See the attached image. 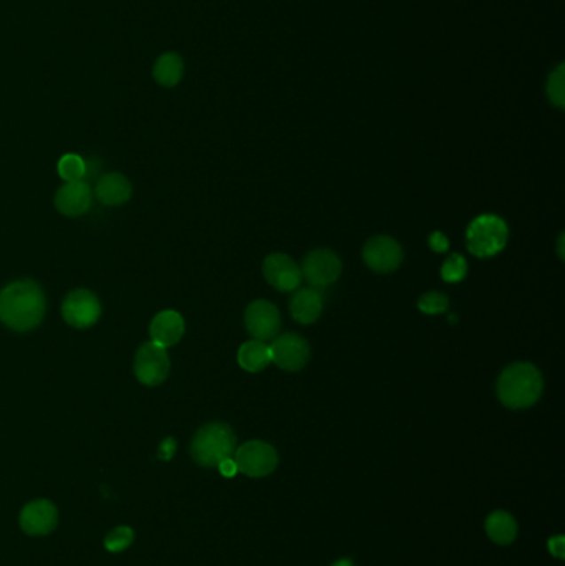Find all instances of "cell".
<instances>
[{"mask_svg":"<svg viewBox=\"0 0 565 566\" xmlns=\"http://www.w3.org/2000/svg\"><path fill=\"white\" fill-rule=\"evenodd\" d=\"M59 174L67 182L83 181L89 174L87 161L78 154H65L59 161Z\"/></svg>","mask_w":565,"mask_h":566,"instance_id":"obj_21","label":"cell"},{"mask_svg":"<svg viewBox=\"0 0 565 566\" xmlns=\"http://www.w3.org/2000/svg\"><path fill=\"white\" fill-rule=\"evenodd\" d=\"M544 381L539 369L530 363L507 366L498 381V396L511 409H526L539 401Z\"/></svg>","mask_w":565,"mask_h":566,"instance_id":"obj_2","label":"cell"},{"mask_svg":"<svg viewBox=\"0 0 565 566\" xmlns=\"http://www.w3.org/2000/svg\"><path fill=\"white\" fill-rule=\"evenodd\" d=\"M131 192H133L131 182L123 174H118V173H110L106 176L100 177L95 188L97 199L101 204L112 205V207L129 201Z\"/></svg>","mask_w":565,"mask_h":566,"instance_id":"obj_17","label":"cell"},{"mask_svg":"<svg viewBox=\"0 0 565 566\" xmlns=\"http://www.w3.org/2000/svg\"><path fill=\"white\" fill-rule=\"evenodd\" d=\"M272 363L286 371H299L309 363L310 348L309 343L295 333H286L282 337H277L272 346Z\"/></svg>","mask_w":565,"mask_h":566,"instance_id":"obj_10","label":"cell"},{"mask_svg":"<svg viewBox=\"0 0 565 566\" xmlns=\"http://www.w3.org/2000/svg\"><path fill=\"white\" fill-rule=\"evenodd\" d=\"M418 308L427 314H444L450 308V300L441 291H429L420 299Z\"/></svg>","mask_w":565,"mask_h":566,"instance_id":"obj_23","label":"cell"},{"mask_svg":"<svg viewBox=\"0 0 565 566\" xmlns=\"http://www.w3.org/2000/svg\"><path fill=\"white\" fill-rule=\"evenodd\" d=\"M450 322H451V323H454V322H456V314H451V316H450Z\"/></svg>","mask_w":565,"mask_h":566,"instance_id":"obj_32","label":"cell"},{"mask_svg":"<svg viewBox=\"0 0 565 566\" xmlns=\"http://www.w3.org/2000/svg\"><path fill=\"white\" fill-rule=\"evenodd\" d=\"M45 314V295L34 280H17L0 291V322L13 331H28Z\"/></svg>","mask_w":565,"mask_h":566,"instance_id":"obj_1","label":"cell"},{"mask_svg":"<svg viewBox=\"0 0 565 566\" xmlns=\"http://www.w3.org/2000/svg\"><path fill=\"white\" fill-rule=\"evenodd\" d=\"M486 531L490 540L498 545H509L515 540L517 535V523L514 518L507 512L498 510L490 514L486 520Z\"/></svg>","mask_w":565,"mask_h":566,"instance_id":"obj_20","label":"cell"},{"mask_svg":"<svg viewBox=\"0 0 565 566\" xmlns=\"http://www.w3.org/2000/svg\"><path fill=\"white\" fill-rule=\"evenodd\" d=\"M135 376L145 386H160L169 375V356L163 346L148 341L139 348L135 356Z\"/></svg>","mask_w":565,"mask_h":566,"instance_id":"obj_5","label":"cell"},{"mask_svg":"<svg viewBox=\"0 0 565 566\" xmlns=\"http://www.w3.org/2000/svg\"><path fill=\"white\" fill-rule=\"evenodd\" d=\"M246 328L254 340H274L280 330V314L274 303L255 300L246 310Z\"/></svg>","mask_w":565,"mask_h":566,"instance_id":"obj_11","label":"cell"},{"mask_svg":"<svg viewBox=\"0 0 565 566\" xmlns=\"http://www.w3.org/2000/svg\"><path fill=\"white\" fill-rule=\"evenodd\" d=\"M93 201V192L87 182H67L55 194V207L67 217H78L89 213Z\"/></svg>","mask_w":565,"mask_h":566,"instance_id":"obj_13","label":"cell"},{"mask_svg":"<svg viewBox=\"0 0 565 566\" xmlns=\"http://www.w3.org/2000/svg\"><path fill=\"white\" fill-rule=\"evenodd\" d=\"M62 314L70 327L89 328L98 322L101 305L90 290H74L63 300Z\"/></svg>","mask_w":565,"mask_h":566,"instance_id":"obj_7","label":"cell"},{"mask_svg":"<svg viewBox=\"0 0 565 566\" xmlns=\"http://www.w3.org/2000/svg\"><path fill=\"white\" fill-rule=\"evenodd\" d=\"M466 274H467V262L459 253H452L441 267V277L450 283L461 282L466 277Z\"/></svg>","mask_w":565,"mask_h":566,"instance_id":"obj_22","label":"cell"},{"mask_svg":"<svg viewBox=\"0 0 565 566\" xmlns=\"http://www.w3.org/2000/svg\"><path fill=\"white\" fill-rule=\"evenodd\" d=\"M151 341L169 348L184 335V318L175 310H164L153 318L150 325Z\"/></svg>","mask_w":565,"mask_h":566,"instance_id":"obj_15","label":"cell"},{"mask_svg":"<svg viewBox=\"0 0 565 566\" xmlns=\"http://www.w3.org/2000/svg\"><path fill=\"white\" fill-rule=\"evenodd\" d=\"M507 237V224L501 217L492 214L479 215L469 224L466 232L467 251L479 259L494 257L506 247Z\"/></svg>","mask_w":565,"mask_h":566,"instance_id":"obj_4","label":"cell"},{"mask_svg":"<svg viewBox=\"0 0 565 566\" xmlns=\"http://www.w3.org/2000/svg\"><path fill=\"white\" fill-rule=\"evenodd\" d=\"M219 470H221V474L224 476V477L231 478L234 477L236 474H238V466H236V461L232 459V457H227L224 459L223 462H219Z\"/></svg>","mask_w":565,"mask_h":566,"instance_id":"obj_28","label":"cell"},{"mask_svg":"<svg viewBox=\"0 0 565 566\" xmlns=\"http://www.w3.org/2000/svg\"><path fill=\"white\" fill-rule=\"evenodd\" d=\"M263 270L265 280L279 291H292L301 285V268L286 253H271L265 257Z\"/></svg>","mask_w":565,"mask_h":566,"instance_id":"obj_12","label":"cell"},{"mask_svg":"<svg viewBox=\"0 0 565 566\" xmlns=\"http://www.w3.org/2000/svg\"><path fill=\"white\" fill-rule=\"evenodd\" d=\"M135 539V533L129 527H118L114 531L108 533V537L105 539V547L108 552H122L131 545V541Z\"/></svg>","mask_w":565,"mask_h":566,"instance_id":"obj_25","label":"cell"},{"mask_svg":"<svg viewBox=\"0 0 565 566\" xmlns=\"http://www.w3.org/2000/svg\"><path fill=\"white\" fill-rule=\"evenodd\" d=\"M175 453H177V442H175V439H171V438L164 439L161 442V446H160V459L169 461L175 455Z\"/></svg>","mask_w":565,"mask_h":566,"instance_id":"obj_27","label":"cell"},{"mask_svg":"<svg viewBox=\"0 0 565 566\" xmlns=\"http://www.w3.org/2000/svg\"><path fill=\"white\" fill-rule=\"evenodd\" d=\"M564 65H559L557 70L553 72V75L549 78L547 83V95L549 100L553 101L557 108H564L565 106V85H564Z\"/></svg>","mask_w":565,"mask_h":566,"instance_id":"obj_24","label":"cell"},{"mask_svg":"<svg viewBox=\"0 0 565 566\" xmlns=\"http://www.w3.org/2000/svg\"><path fill=\"white\" fill-rule=\"evenodd\" d=\"M236 449V436L224 423H211L200 429L191 442V455L202 467L219 466Z\"/></svg>","mask_w":565,"mask_h":566,"instance_id":"obj_3","label":"cell"},{"mask_svg":"<svg viewBox=\"0 0 565 566\" xmlns=\"http://www.w3.org/2000/svg\"><path fill=\"white\" fill-rule=\"evenodd\" d=\"M238 361L246 371L259 373L272 363L271 346H267L265 341H247L239 348Z\"/></svg>","mask_w":565,"mask_h":566,"instance_id":"obj_18","label":"cell"},{"mask_svg":"<svg viewBox=\"0 0 565 566\" xmlns=\"http://www.w3.org/2000/svg\"><path fill=\"white\" fill-rule=\"evenodd\" d=\"M429 247L435 252H446L450 247V240L444 234L435 232L429 236Z\"/></svg>","mask_w":565,"mask_h":566,"instance_id":"obj_26","label":"cell"},{"mask_svg":"<svg viewBox=\"0 0 565 566\" xmlns=\"http://www.w3.org/2000/svg\"><path fill=\"white\" fill-rule=\"evenodd\" d=\"M301 272L312 289H324L340 277L341 262L337 253L328 249H318L305 257Z\"/></svg>","mask_w":565,"mask_h":566,"instance_id":"obj_8","label":"cell"},{"mask_svg":"<svg viewBox=\"0 0 565 566\" xmlns=\"http://www.w3.org/2000/svg\"><path fill=\"white\" fill-rule=\"evenodd\" d=\"M364 260L365 264L378 274L395 272L402 264V247L391 237L378 236L365 244Z\"/></svg>","mask_w":565,"mask_h":566,"instance_id":"obj_9","label":"cell"},{"mask_svg":"<svg viewBox=\"0 0 565 566\" xmlns=\"http://www.w3.org/2000/svg\"><path fill=\"white\" fill-rule=\"evenodd\" d=\"M549 550L553 556L564 558L565 556V539L564 537H553L549 540Z\"/></svg>","mask_w":565,"mask_h":566,"instance_id":"obj_29","label":"cell"},{"mask_svg":"<svg viewBox=\"0 0 565 566\" xmlns=\"http://www.w3.org/2000/svg\"><path fill=\"white\" fill-rule=\"evenodd\" d=\"M564 234H561V237H559V257L564 260Z\"/></svg>","mask_w":565,"mask_h":566,"instance_id":"obj_30","label":"cell"},{"mask_svg":"<svg viewBox=\"0 0 565 566\" xmlns=\"http://www.w3.org/2000/svg\"><path fill=\"white\" fill-rule=\"evenodd\" d=\"M184 74V63L183 58L175 51L163 53L153 66L154 80L166 89L177 87Z\"/></svg>","mask_w":565,"mask_h":566,"instance_id":"obj_19","label":"cell"},{"mask_svg":"<svg viewBox=\"0 0 565 566\" xmlns=\"http://www.w3.org/2000/svg\"><path fill=\"white\" fill-rule=\"evenodd\" d=\"M20 525L28 535H47L57 525V508L49 500H35L26 505L20 514Z\"/></svg>","mask_w":565,"mask_h":566,"instance_id":"obj_14","label":"cell"},{"mask_svg":"<svg viewBox=\"0 0 565 566\" xmlns=\"http://www.w3.org/2000/svg\"><path fill=\"white\" fill-rule=\"evenodd\" d=\"M332 566H355L353 565V562L350 560H339V562H335Z\"/></svg>","mask_w":565,"mask_h":566,"instance_id":"obj_31","label":"cell"},{"mask_svg":"<svg viewBox=\"0 0 565 566\" xmlns=\"http://www.w3.org/2000/svg\"><path fill=\"white\" fill-rule=\"evenodd\" d=\"M324 308L322 295L317 289H302L290 300V314L302 325H310L318 320Z\"/></svg>","mask_w":565,"mask_h":566,"instance_id":"obj_16","label":"cell"},{"mask_svg":"<svg viewBox=\"0 0 565 566\" xmlns=\"http://www.w3.org/2000/svg\"><path fill=\"white\" fill-rule=\"evenodd\" d=\"M234 461L239 472L249 477H265L274 472L279 455L271 444L263 440H251L239 447Z\"/></svg>","mask_w":565,"mask_h":566,"instance_id":"obj_6","label":"cell"}]
</instances>
